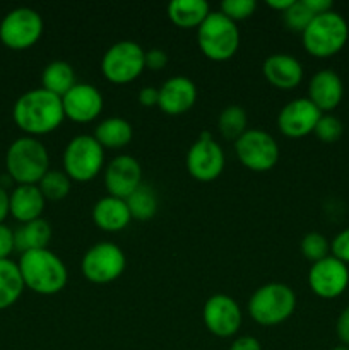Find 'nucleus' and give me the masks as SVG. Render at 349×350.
<instances>
[{
	"instance_id": "1",
	"label": "nucleus",
	"mask_w": 349,
	"mask_h": 350,
	"mask_svg": "<svg viewBox=\"0 0 349 350\" xmlns=\"http://www.w3.org/2000/svg\"><path fill=\"white\" fill-rule=\"evenodd\" d=\"M12 118L14 123L29 137L53 132L65 120L62 98L43 88L31 89L14 103Z\"/></svg>"
},
{
	"instance_id": "2",
	"label": "nucleus",
	"mask_w": 349,
	"mask_h": 350,
	"mask_svg": "<svg viewBox=\"0 0 349 350\" xmlns=\"http://www.w3.org/2000/svg\"><path fill=\"white\" fill-rule=\"evenodd\" d=\"M17 267L24 287L41 296H53L67 286L68 270L64 260L48 248L21 253Z\"/></svg>"
},
{
	"instance_id": "3",
	"label": "nucleus",
	"mask_w": 349,
	"mask_h": 350,
	"mask_svg": "<svg viewBox=\"0 0 349 350\" xmlns=\"http://www.w3.org/2000/svg\"><path fill=\"white\" fill-rule=\"evenodd\" d=\"M5 166L9 178L17 185H38L50 171V156L36 137H21L7 149Z\"/></svg>"
},
{
	"instance_id": "4",
	"label": "nucleus",
	"mask_w": 349,
	"mask_h": 350,
	"mask_svg": "<svg viewBox=\"0 0 349 350\" xmlns=\"http://www.w3.org/2000/svg\"><path fill=\"white\" fill-rule=\"evenodd\" d=\"M349 38V26L335 10L318 14L301 33L305 50L317 58H328L344 48Z\"/></svg>"
},
{
	"instance_id": "5",
	"label": "nucleus",
	"mask_w": 349,
	"mask_h": 350,
	"mask_svg": "<svg viewBox=\"0 0 349 350\" xmlns=\"http://www.w3.org/2000/svg\"><path fill=\"white\" fill-rule=\"evenodd\" d=\"M296 308V294L283 282L260 286L248 299V314L262 327H274L286 321Z\"/></svg>"
},
{
	"instance_id": "6",
	"label": "nucleus",
	"mask_w": 349,
	"mask_h": 350,
	"mask_svg": "<svg viewBox=\"0 0 349 350\" xmlns=\"http://www.w3.org/2000/svg\"><path fill=\"white\" fill-rule=\"evenodd\" d=\"M197 43L202 55L212 62H226L238 51L240 29L235 21L226 17L221 10L205 17L197 27Z\"/></svg>"
},
{
	"instance_id": "7",
	"label": "nucleus",
	"mask_w": 349,
	"mask_h": 350,
	"mask_svg": "<svg viewBox=\"0 0 349 350\" xmlns=\"http://www.w3.org/2000/svg\"><path fill=\"white\" fill-rule=\"evenodd\" d=\"M64 171L72 181L88 183L101 173L105 166V149L94 135H75L65 146Z\"/></svg>"
},
{
	"instance_id": "8",
	"label": "nucleus",
	"mask_w": 349,
	"mask_h": 350,
	"mask_svg": "<svg viewBox=\"0 0 349 350\" xmlns=\"http://www.w3.org/2000/svg\"><path fill=\"white\" fill-rule=\"evenodd\" d=\"M146 70V50L132 40L113 43L101 58V72L112 84H129Z\"/></svg>"
},
{
	"instance_id": "9",
	"label": "nucleus",
	"mask_w": 349,
	"mask_h": 350,
	"mask_svg": "<svg viewBox=\"0 0 349 350\" xmlns=\"http://www.w3.org/2000/svg\"><path fill=\"white\" fill-rule=\"evenodd\" d=\"M43 17L31 7H17L7 12L0 23V41L10 50H27L43 34Z\"/></svg>"
},
{
	"instance_id": "10",
	"label": "nucleus",
	"mask_w": 349,
	"mask_h": 350,
	"mask_svg": "<svg viewBox=\"0 0 349 350\" xmlns=\"http://www.w3.org/2000/svg\"><path fill=\"white\" fill-rule=\"evenodd\" d=\"M127 267L125 253L112 241L96 243L82 256V275L92 284H109L118 279Z\"/></svg>"
},
{
	"instance_id": "11",
	"label": "nucleus",
	"mask_w": 349,
	"mask_h": 350,
	"mask_svg": "<svg viewBox=\"0 0 349 350\" xmlns=\"http://www.w3.org/2000/svg\"><path fill=\"white\" fill-rule=\"evenodd\" d=\"M235 152L240 163L250 171L263 173L272 170L279 159V146L266 130H246L235 142Z\"/></svg>"
},
{
	"instance_id": "12",
	"label": "nucleus",
	"mask_w": 349,
	"mask_h": 350,
	"mask_svg": "<svg viewBox=\"0 0 349 350\" xmlns=\"http://www.w3.org/2000/svg\"><path fill=\"white\" fill-rule=\"evenodd\" d=\"M187 170L194 180L211 183L224 170V150L209 132H202L187 152Z\"/></svg>"
},
{
	"instance_id": "13",
	"label": "nucleus",
	"mask_w": 349,
	"mask_h": 350,
	"mask_svg": "<svg viewBox=\"0 0 349 350\" xmlns=\"http://www.w3.org/2000/svg\"><path fill=\"white\" fill-rule=\"evenodd\" d=\"M202 320L212 335L221 338L233 337L243 321L240 304L228 294H214L202 308Z\"/></svg>"
},
{
	"instance_id": "14",
	"label": "nucleus",
	"mask_w": 349,
	"mask_h": 350,
	"mask_svg": "<svg viewBox=\"0 0 349 350\" xmlns=\"http://www.w3.org/2000/svg\"><path fill=\"white\" fill-rule=\"evenodd\" d=\"M308 286L322 299L339 297L349 286V269L346 263L328 255L320 262L311 263L308 272Z\"/></svg>"
},
{
	"instance_id": "15",
	"label": "nucleus",
	"mask_w": 349,
	"mask_h": 350,
	"mask_svg": "<svg viewBox=\"0 0 349 350\" xmlns=\"http://www.w3.org/2000/svg\"><path fill=\"white\" fill-rule=\"evenodd\" d=\"M324 113L308 98H298L281 108L277 115V126L281 133L289 139H301L311 133Z\"/></svg>"
},
{
	"instance_id": "16",
	"label": "nucleus",
	"mask_w": 349,
	"mask_h": 350,
	"mask_svg": "<svg viewBox=\"0 0 349 350\" xmlns=\"http://www.w3.org/2000/svg\"><path fill=\"white\" fill-rule=\"evenodd\" d=\"M142 185V167L135 157L120 154L113 157L105 170V187L108 195L129 198Z\"/></svg>"
},
{
	"instance_id": "17",
	"label": "nucleus",
	"mask_w": 349,
	"mask_h": 350,
	"mask_svg": "<svg viewBox=\"0 0 349 350\" xmlns=\"http://www.w3.org/2000/svg\"><path fill=\"white\" fill-rule=\"evenodd\" d=\"M65 118L75 123H89L101 115L105 99L98 88L86 82H77L67 94L62 98Z\"/></svg>"
},
{
	"instance_id": "18",
	"label": "nucleus",
	"mask_w": 349,
	"mask_h": 350,
	"mask_svg": "<svg viewBox=\"0 0 349 350\" xmlns=\"http://www.w3.org/2000/svg\"><path fill=\"white\" fill-rule=\"evenodd\" d=\"M197 101V85L190 77L174 75L159 88V103L157 106L166 115L178 116L190 111Z\"/></svg>"
},
{
	"instance_id": "19",
	"label": "nucleus",
	"mask_w": 349,
	"mask_h": 350,
	"mask_svg": "<svg viewBox=\"0 0 349 350\" xmlns=\"http://www.w3.org/2000/svg\"><path fill=\"white\" fill-rule=\"evenodd\" d=\"M344 96V84L334 70H318L308 82V99L320 109L328 113L339 106Z\"/></svg>"
},
{
	"instance_id": "20",
	"label": "nucleus",
	"mask_w": 349,
	"mask_h": 350,
	"mask_svg": "<svg viewBox=\"0 0 349 350\" xmlns=\"http://www.w3.org/2000/svg\"><path fill=\"white\" fill-rule=\"evenodd\" d=\"M263 77L277 89H294L303 81V65L289 53H274L263 60Z\"/></svg>"
},
{
	"instance_id": "21",
	"label": "nucleus",
	"mask_w": 349,
	"mask_h": 350,
	"mask_svg": "<svg viewBox=\"0 0 349 350\" xmlns=\"http://www.w3.org/2000/svg\"><path fill=\"white\" fill-rule=\"evenodd\" d=\"M92 221L103 231L118 232L130 224L132 215L123 198L106 195L92 205Z\"/></svg>"
},
{
	"instance_id": "22",
	"label": "nucleus",
	"mask_w": 349,
	"mask_h": 350,
	"mask_svg": "<svg viewBox=\"0 0 349 350\" xmlns=\"http://www.w3.org/2000/svg\"><path fill=\"white\" fill-rule=\"evenodd\" d=\"M10 215L21 224L36 221L44 211L47 198L38 185H17L10 193Z\"/></svg>"
},
{
	"instance_id": "23",
	"label": "nucleus",
	"mask_w": 349,
	"mask_h": 350,
	"mask_svg": "<svg viewBox=\"0 0 349 350\" xmlns=\"http://www.w3.org/2000/svg\"><path fill=\"white\" fill-rule=\"evenodd\" d=\"M166 12L174 26L190 29L204 23L205 17L211 14V7L205 0H171Z\"/></svg>"
},
{
	"instance_id": "24",
	"label": "nucleus",
	"mask_w": 349,
	"mask_h": 350,
	"mask_svg": "<svg viewBox=\"0 0 349 350\" xmlns=\"http://www.w3.org/2000/svg\"><path fill=\"white\" fill-rule=\"evenodd\" d=\"M94 139L101 144L103 149H122L133 139V129L129 120L122 116H109L98 123Z\"/></svg>"
},
{
	"instance_id": "25",
	"label": "nucleus",
	"mask_w": 349,
	"mask_h": 350,
	"mask_svg": "<svg viewBox=\"0 0 349 350\" xmlns=\"http://www.w3.org/2000/svg\"><path fill=\"white\" fill-rule=\"evenodd\" d=\"M16 236V250L21 253L33 252V250H44L51 241V226L47 219H36V221L21 224L14 231Z\"/></svg>"
},
{
	"instance_id": "26",
	"label": "nucleus",
	"mask_w": 349,
	"mask_h": 350,
	"mask_svg": "<svg viewBox=\"0 0 349 350\" xmlns=\"http://www.w3.org/2000/svg\"><path fill=\"white\" fill-rule=\"evenodd\" d=\"M41 82H43V89L60 96V98H64V96L77 84L74 67L65 60L50 62V64L43 68Z\"/></svg>"
},
{
	"instance_id": "27",
	"label": "nucleus",
	"mask_w": 349,
	"mask_h": 350,
	"mask_svg": "<svg viewBox=\"0 0 349 350\" xmlns=\"http://www.w3.org/2000/svg\"><path fill=\"white\" fill-rule=\"evenodd\" d=\"M24 291L23 277L16 262L0 260V310L14 306Z\"/></svg>"
},
{
	"instance_id": "28",
	"label": "nucleus",
	"mask_w": 349,
	"mask_h": 350,
	"mask_svg": "<svg viewBox=\"0 0 349 350\" xmlns=\"http://www.w3.org/2000/svg\"><path fill=\"white\" fill-rule=\"evenodd\" d=\"M127 205L132 219L140 222L151 221L156 215L157 207H159V200H157V193L151 185L142 183L129 198H125Z\"/></svg>"
},
{
	"instance_id": "29",
	"label": "nucleus",
	"mask_w": 349,
	"mask_h": 350,
	"mask_svg": "<svg viewBox=\"0 0 349 350\" xmlns=\"http://www.w3.org/2000/svg\"><path fill=\"white\" fill-rule=\"evenodd\" d=\"M246 125H248V118H246V111L243 106L240 105H229L221 111L218 118V130L226 140H236L246 132Z\"/></svg>"
},
{
	"instance_id": "30",
	"label": "nucleus",
	"mask_w": 349,
	"mask_h": 350,
	"mask_svg": "<svg viewBox=\"0 0 349 350\" xmlns=\"http://www.w3.org/2000/svg\"><path fill=\"white\" fill-rule=\"evenodd\" d=\"M70 187L72 180L65 174V171L60 170H50L41 178L40 183H38V188L41 190L43 197L51 202L62 200V198L67 197L68 191H70Z\"/></svg>"
},
{
	"instance_id": "31",
	"label": "nucleus",
	"mask_w": 349,
	"mask_h": 350,
	"mask_svg": "<svg viewBox=\"0 0 349 350\" xmlns=\"http://www.w3.org/2000/svg\"><path fill=\"white\" fill-rule=\"evenodd\" d=\"M301 253H303L305 258L308 262L315 263L324 260L325 256H328V252H331V243L320 232H308V234L303 236L301 239Z\"/></svg>"
},
{
	"instance_id": "32",
	"label": "nucleus",
	"mask_w": 349,
	"mask_h": 350,
	"mask_svg": "<svg viewBox=\"0 0 349 350\" xmlns=\"http://www.w3.org/2000/svg\"><path fill=\"white\" fill-rule=\"evenodd\" d=\"M313 17L315 14L311 12V9L307 5L305 0H294L289 9L283 12V19L286 26L291 31H296V33H303Z\"/></svg>"
},
{
	"instance_id": "33",
	"label": "nucleus",
	"mask_w": 349,
	"mask_h": 350,
	"mask_svg": "<svg viewBox=\"0 0 349 350\" xmlns=\"http://www.w3.org/2000/svg\"><path fill=\"white\" fill-rule=\"evenodd\" d=\"M342 132H344L342 122L335 115H331V113H324L313 130V133L318 137V140H322V142L325 144L337 142L342 137Z\"/></svg>"
},
{
	"instance_id": "34",
	"label": "nucleus",
	"mask_w": 349,
	"mask_h": 350,
	"mask_svg": "<svg viewBox=\"0 0 349 350\" xmlns=\"http://www.w3.org/2000/svg\"><path fill=\"white\" fill-rule=\"evenodd\" d=\"M257 9L255 0H224L221 2V12L231 21H243L253 16Z\"/></svg>"
},
{
	"instance_id": "35",
	"label": "nucleus",
	"mask_w": 349,
	"mask_h": 350,
	"mask_svg": "<svg viewBox=\"0 0 349 350\" xmlns=\"http://www.w3.org/2000/svg\"><path fill=\"white\" fill-rule=\"evenodd\" d=\"M331 252L332 256L341 260L342 263L349 265V228L344 231L339 232L331 243Z\"/></svg>"
},
{
	"instance_id": "36",
	"label": "nucleus",
	"mask_w": 349,
	"mask_h": 350,
	"mask_svg": "<svg viewBox=\"0 0 349 350\" xmlns=\"http://www.w3.org/2000/svg\"><path fill=\"white\" fill-rule=\"evenodd\" d=\"M14 250H16V236H14V231L9 226L0 224V260L9 258Z\"/></svg>"
},
{
	"instance_id": "37",
	"label": "nucleus",
	"mask_w": 349,
	"mask_h": 350,
	"mask_svg": "<svg viewBox=\"0 0 349 350\" xmlns=\"http://www.w3.org/2000/svg\"><path fill=\"white\" fill-rule=\"evenodd\" d=\"M168 65V53L161 48H151L146 51V68L149 70H161Z\"/></svg>"
},
{
	"instance_id": "38",
	"label": "nucleus",
	"mask_w": 349,
	"mask_h": 350,
	"mask_svg": "<svg viewBox=\"0 0 349 350\" xmlns=\"http://www.w3.org/2000/svg\"><path fill=\"white\" fill-rule=\"evenodd\" d=\"M335 332H337V337L342 342V345L349 347V306H346L339 314Z\"/></svg>"
},
{
	"instance_id": "39",
	"label": "nucleus",
	"mask_w": 349,
	"mask_h": 350,
	"mask_svg": "<svg viewBox=\"0 0 349 350\" xmlns=\"http://www.w3.org/2000/svg\"><path fill=\"white\" fill-rule=\"evenodd\" d=\"M229 350H262V345L252 335H243V337H238L233 342Z\"/></svg>"
},
{
	"instance_id": "40",
	"label": "nucleus",
	"mask_w": 349,
	"mask_h": 350,
	"mask_svg": "<svg viewBox=\"0 0 349 350\" xmlns=\"http://www.w3.org/2000/svg\"><path fill=\"white\" fill-rule=\"evenodd\" d=\"M139 103L146 108L157 106L159 103V89L156 88H142L139 91Z\"/></svg>"
},
{
	"instance_id": "41",
	"label": "nucleus",
	"mask_w": 349,
	"mask_h": 350,
	"mask_svg": "<svg viewBox=\"0 0 349 350\" xmlns=\"http://www.w3.org/2000/svg\"><path fill=\"white\" fill-rule=\"evenodd\" d=\"M10 195L3 187H0V224H3L7 215L10 214Z\"/></svg>"
},
{
	"instance_id": "42",
	"label": "nucleus",
	"mask_w": 349,
	"mask_h": 350,
	"mask_svg": "<svg viewBox=\"0 0 349 350\" xmlns=\"http://www.w3.org/2000/svg\"><path fill=\"white\" fill-rule=\"evenodd\" d=\"M307 2V5L310 7L311 12L315 14V16H318V14H324V12H328V10H332V2L331 0H305Z\"/></svg>"
},
{
	"instance_id": "43",
	"label": "nucleus",
	"mask_w": 349,
	"mask_h": 350,
	"mask_svg": "<svg viewBox=\"0 0 349 350\" xmlns=\"http://www.w3.org/2000/svg\"><path fill=\"white\" fill-rule=\"evenodd\" d=\"M293 2L294 0H266L267 7H270L274 10H279V12H286Z\"/></svg>"
},
{
	"instance_id": "44",
	"label": "nucleus",
	"mask_w": 349,
	"mask_h": 350,
	"mask_svg": "<svg viewBox=\"0 0 349 350\" xmlns=\"http://www.w3.org/2000/svg\"><path fill=\"white\" fill-rule=\"evenodd\" d=\"M332 350H349V347H346V345H337V347H334Z\"/></svg>"
}]
</instances>
